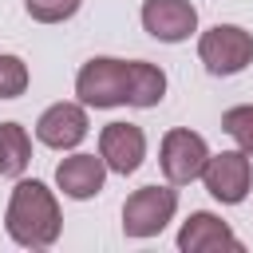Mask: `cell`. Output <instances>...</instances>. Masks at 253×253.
<instances>
[{"label": "cell", "mask_w": 253, "mask_h": 253, "mask_svg": "<svg viewBox=\"0 0 253 253\" xmlns=\"http://www.w3.org/2000/svg\"><path fill=\"white\" fill-rule=\"evenodd\" d=\"M4 229L24 249H51L63 229V213H59L55 194L36 178H20L12 186V198L4 210Z\"/></svg>", "instance_id": "6da1fadb"}, {"label": "cell", "mask_w": 253, "mask_h": 253, "mask_svg": "<svg viewBox=\"0 0 253 253\" xmlns=\"http://www.w3.org/2000/svg\"><path fill=\"white\" fill-rule=\"evenodd\" d=\"M75 95L83 107H95V111L123 107L126 103V59H115V55L87 59L75 75Z\"/></svg>", "instance_id": "7a4b0ae2"}, {"label": "cell", "mask_w": 253, "mask_h": 253, "mask_svg": "<svg viewBox=\"0 0 253 253\" xmlns=\"http://www.w3.org/2000/svg\"><path fill=\"white\" fill-rule=\"evenodd\" d=\"M178 213V190L170 186H142L123 202V233L126 237H158Z\"/></svg>", "instance_id": "3957f363"}, {"label": "cell", "mask_w": 253, "mask_h": 253, "mask_svg": "<svg viewBox=\"0 0 253 253\" xmlns=\"http://www.w3.org/2000/svg\"><path fill=\"white\" fill-rule=\"evenodd\" d=\"M198 59L210 75H237L253 63V36L237 24H213L198 36Z\"/></svg>", "instance_id": "277c9868"}, {"label": "cell", "mask_w": 253, "mask_h": 253, "mask_svg": "<svg viewBox=\"0 0 253 253\" xmlns=\"http://www.w3.org/2000/svg\"><path fill=\"white\" fill-rule=\"evenodd\" d=\"M210 162V146L198 130H186V126H174L162 134V146H158V166L166 174L170 186H186L194 178H202Z\"/></svg>", "instance_id": "5b68a950"}, {"label": "cell", "mask_w": 253, "mask_h": 253, "mask_svg": "<svg viewBox=\"0 0 253 253\" xmlns=\"http://www.w3.org/2000/svg\"><path fill=\"white\" fill-rule=\"evenodd\" d=\"M202 182L210 190V198H217L221 206H241L249 198V186H253V166H249V154L237 146V150H221V154H210L206 170H202Z\"/></svg>", "instance_id": "8992f818"}, {"label": "cell", "mask_w": 253, "mask_h": 253, "mask_svg": "<svg viewBox=\"0 0 253 253\" xmlns=\"http://www.w3.org/2000/svg\"><path fill=\"white\" fill-rule=\"evenodd\" d=\"M87 130H91V123H87L83 103H51L36 119V138L51 150H75L87 138Z\"/></svg>", "instance_id": "52a82bcc"}, {"label": "cell", "mask_w": 253, "mask_h": 253, "mask_svg": "<svg viewBox=\"0 0 253 253\" xmlns=\"http://www.w3.org/2000/svg\"><path fill=\"white\" fill-rule=\"evenodd\" d=\"M99 154L111 174H134L146 158V134L134 123H107L99 130Z\"/></svg>", "instance_id": "ba28073f"}, {"label": "cell", "mask_w": 253, "mask_h": 253, "mask_svg": "<svg viewBox=\"0 0 253 253\" xmlns=\"http://www.w3.org/2000/svg\"><path fill=\"white\" fill-rule=\"evenodd\" d=\"M142 28L162 43H182L198 32V8L190 0H146Z\"/></svg>", "instance_id": "9c48e42d"}, {"label": "cell", "mask_w": 253, "mask_h": 253, "mask_svg": "<svg viewBox=\"0 0 253 253\" xmlns=\"http://www.w3.org/2000/svg\"><path fill=\"white\" fill-rule=\"evenodd\" d=\"M178 249L182 253H213V249H237L241 253V237L210 210H194L182 229H178Z\"/></svg>", "instance_id": "30bf717a"}, {"label": "cell", "mask_w": 253, "mask_h": 253, "mask_svg": "<svg viewBox=\"0 0 253 253\" xmlns=\"http://www.w3.org/2000/svg\"><path fill=\"white\" fill-rule=\"evenodd\" d=\"M103 182H107V162H103V154H71V158H63V162L55 166V186H59L67 198H75V202L95 198V194L103 190Z\"/></svg>", "instance_id": "8fae6325"}, {"label": "cell", "mask_w": 253, "mask_h": 253, "mask_svg": "<svg viewBox=\"0 0 253 253\" xmlns=\"http://www.w3.org/2000/svg\"><path fill=\"white\" fill-rule=\"evenodd\" d=\"M166 95V71L146 59H126V107H158Z\"/></svg>", "instance_id": "7c38bea8"}, {"label": "cell", "mask_w": 253, "mask_h": 253, "mask_svg": "<svg viewBox=\"0 0 253 253\" xmlns=\"http://www.w3.org/2000/svg\"><path fill=\"white\" fill-rule=\"evenodd\" d=\"M32 162V138L20 123H0V178H20Z\"/></svg>", "instance_id": "4fadbf2b"}, {"label": "cell", "mask_w": 253, "mask_h": 253, "mask_svg": "<svg viewBox=\"0 0 253 253\" xmlns=\"http://www.w3.org/2000/svg\"><path fill=\"white\" fill-rule=\"evenodd\" d=\"M221 130H225L245 154H253V103L229 107V111L221 115Z\"/></svg>", "instance_id": "5bb4252c"}, {"label": "cell", "mask_w": 253, "mask_h": 253, "mask_svg": "<svg viewBox=\"0 0 253 253\" xmlns=\"http://www.w3.org/2000/svg\"><path fill=\"white\" fill-rule=\"evenodd\" d=\"M28 63L20 59V55H0V99H20L24 91H28Z\"/></svg>", "instance_id": "9a60e30c"}, {"label": "cell", "mask_w": 253, "mask_h": 253, "mask_svg": "<svg viewBox=\"0 0 253 253\" xmlns=\"http://www.w3.org/2000/svg\"><path fill=\"white\" fill-rule=\"evenodd\" d=\"M83 0H24V12L36 20V24H63L79 12Z\"/></svg>", "instance_id": "2e32d148"}]
</instances>
